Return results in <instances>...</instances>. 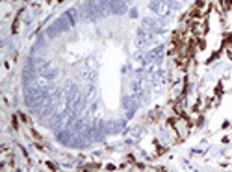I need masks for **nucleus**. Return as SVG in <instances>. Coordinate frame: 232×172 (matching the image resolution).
Returning a JSON list of instances; mask_svg holds the SVG:
<instances>
[{"label": "nucleus", "mask_w": 232, "mask_h": 172, "mask_svg": "<svg viewBox=\"0 0 232 172\" xmlns=\"http://www.w3.org/2000/svg\"><path fill=\"white\" fill-rule=\"evenodd\" d=\"M232 45V33H227L225 39H223V46H230Z\"/></svg>", "instance_id": "f257e3e1"}, {"label": "nucleus", "mask_w": 232, "mask_h": 172, "mask_svg": "<svg viewBox=\"0 0 232 172\" xmlns=\"http://www.w3.org/2000/svg\"><path fill=\"white\" fill-rule=\"evenodd\" d=\"M176 122H178V120H176L175 117H169L167 119V126H171V128H176Z\"/></svg>", "instance_id": "f03ea898"}, {"label": "nucleus", "mask_w": 232, "mask_h": 172, "mask_svg": "<svg viewBox=\"0 0 232 172\" xmlns=\"http://www.w3.org/2000/svg\"><path fill=\"white\" fill-rule=\"evenodd\" d=\"M11 126H13L15 130H19V120H17V115L11 117Z\"/></svg>", "instance_id": "7ed1b4c3"}, {"label": "nucleus", "mask_w": 232, "mask_h": 172, "mask_svg": "<svg viewBox=\"0 0 232 172\" xmlns=\"http://www.w3.org/2000/svg\"><path fill=\"white\" fill-rule=\"evenodd\" d=\"M223 95V83H217V87H215V96H221Z\"/></svg>", "instance_id": "20e7f679"}, {"label": "nucleus", "mask_w": 232, "mask_h": 172, "mask_svg": "<svg viewBox=\"0 0 232 172\" xmlns=\"http://www.w3.org/2000/svg\"><path fill=\"white\" fill-rule=\"evenodd\" d=\"M204 4H206V2H204V0H197L193 7H197V9H202V7H204Z\"/></svg>", "instance_id": "39448f33"}, {"label": "nucleus", "mask_w": 232, "mask_h": 172, "mask_svg": "<svg viewBox=\"0 0 232 172\" xmlns=\"http://www.w3.org/2000/svg\"><path fill=\"white\" fill-rule=\"evenodd\" d=\"M30 131H32V137H34L35 141H41V135H39V133H37V131H35V130H34V128H32V130H30Z\"/></svg>", "instance_id": "423d86ee"}, {"label": "nucleus", "mask_w": 232, "mask_h": 172, "mask_svg": "<svg viewBox=\"0 0 232 172\" xmlns=\"http://www.w3.org/2000/svg\"><path fill=\"white\" fill-rule=\"evenodd\" d=\"M46 167H48L50 170H58V167H54V163H50V161H46Z\"/></svg>", "instance_id": "0eeeda50"}]
</instances>
